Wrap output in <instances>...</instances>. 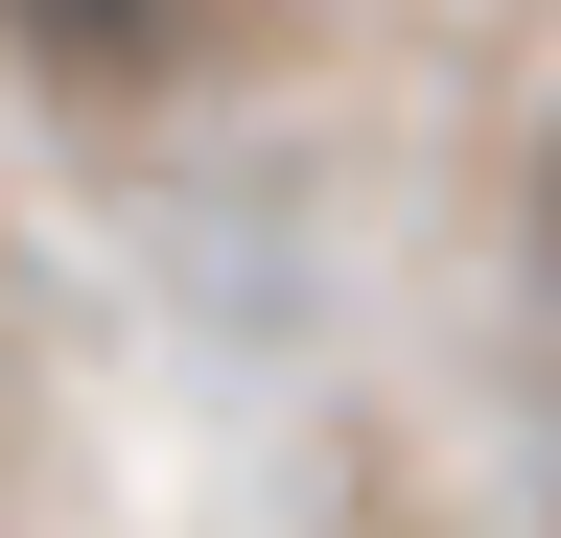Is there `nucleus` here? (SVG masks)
I'll return each mask as SVG.
<instances>
[{
    "instance_id": "f257e3e1",
    "label": "nucleus",
    "mask_w": 561,
    "mask_h": 538,
    "mask_svg": "<svg viewBox=\"0 0 561 538\" xmlns=\"http://www.w3.org/2000/svg\"><path fill=\"white\" fill-rule=\"evenodd\" d=\"M257 0H0V47H47L70 94H164V71H210Z\"/></svg>"
},
{
    "instance_id": "f03ea898",
    "label": "nucleus",
    "mask_w": 561,
    "mask_h": 538,
    "mask_svg": "<svg viewBox=\"0 0 561 538\" xmlns=\"http://www.w3.org/2000/svg\"><path fill=\"white\" fill-rule=\"evenodd\" d=\"M538 305H561V141H538Z\"/></svg>"
}]
</instances>
